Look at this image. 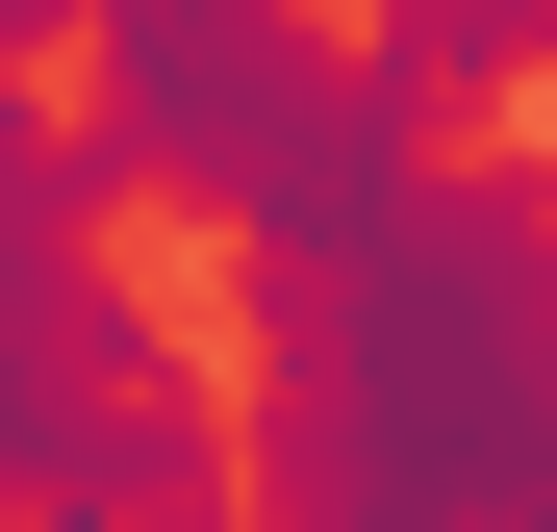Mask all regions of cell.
Segmentation results:
<instances>
[{"label":"cell","instance_id":"cell-1","mask_svg":"<svg viewBox=\"0 0 557 532\" xmlns=\"http://www.w3.org/2000/svg\"><path fill=\"white\" fill-rule=\"evenodd\" d=\"M278 431V532H557V127L406 152L381 228L330 253H228Z\"/></svg>","mask_w":557,"mask_h":532},{"label":"cell","instance_id":"cell-2","mask_svg":"<svg viewBox=\"0 0 557 532\" xmlns=\"http://www.w3.org/2000/svg\"><path fill=\"white\" fill-rule=\"evenodd\" d=\"M102 203L127 177L76 152V102L0 76V532H228V355L102 253Z\"/></svg>","mask_w":557,"mask_h":532},{"label":"cell","instance_id":"cell-3","mask_svg":"<svg viewBox=\"0 0 557 532\" xmlns=\"http://www.w3.org/2000/svg\"><path fill=\"white\" fill-rule=\"evenodd\" d=\"M355 76L456 152L482 102H532V76H557V0H355Z\"/></svg>","mask_w":557,"mask_h":532}]
</instances>
